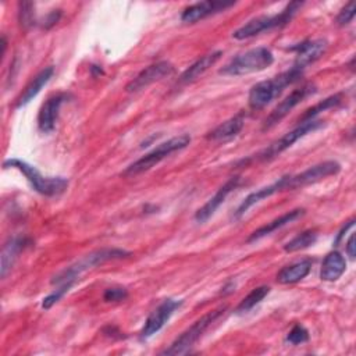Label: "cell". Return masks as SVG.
I'll list each match as a JSON object with an SVG mask.
<instances>
[{
	"label": "cell",
	"mask_w": 356,
	"mask_h": 356,
	"mask_svg": "<svg viewBox=\"0 0 356 356\" xmlns=\"http://www.w3.org/2000/svg\"><path fill=\"white\" fill-rule=\"evenodd\" d=\"M302 75H303V71L292 65L289 70L278 74L271 79L257 82L249 90V96H248L249 107L252 110H260L266 107L275 97H278L286 86L299 81Z\"/></svg>",
	"instance_id": "cell-1"
},
{
	"label": "cell",
	"mask_w": 356,
	"mask_h": 356,
	"mask_svg": "<svg viewBox=\"0 0 356 356\" xmlns=\"http://www.w3.org/2000/svg\"><path fill=\"white\" fill-rule=\"evenodd\" d=\"M129 254H131V252L124 250V249H118V248H104V249L90 252L89 254L83 256L82 259H79L78 261H75L74 264L68 266L67 268L60 271L57 275H54V278L51 280V284L56 285V286L63 285V284L74 285L75 281L81 277L82 273L90 270L96 266H100L106 261L128 257Z\"/></svg>",
	"instance_id": "cell-2"
},
{
	"label": "cell",
	"mask_w": 356,
	"mask_h": 356,
	"mask_svg": "<svg viewBox=\"0 0 356 356\" xmlns=\"http://www.w3.org/2000/svg\"><path fill=\"white\" fill-rule=\"evenodd\" d=\"M4 168H15L18 170L26 181L31 184L32 189L43 196H58L61 195L67 186L68 179L64 177H43L33 165L28 164L24 160L19 159H8L3 163Z\"/></svg>",
	"instance_id": "cell-3"
},
{
	"label": "cell",
	"mask_w": 356,
	"mask_h": 356,
	"mask_svg": "<svg viewBox=\"0 0 356 356\" xmlns=\"http://www.w3.org/2000/svg\"><path fill=\"white\" fill-rule=\"evenodd\" d=\"M302 6H303L302 1H292V3L286 4V7L282 8L278 14L260 15V17L252 18L245 25L238 28L232 33V38L236 39V40H245V39H250L256 35H260L266 31H271V29H275V28L285 26L295 17V14L299 11V8Z\"/></svg>",
	"instance_id": "cell-4"
},
{
	"label": "cell",
	"mask_w": 356,
	"mask_h": 356,
	"mask_svg": "<svg viewBox=\"0 0 356 356\" xmlns=\"http://www.w3.org/2000/svg\"><path fill=\"white\" fill-rule=\"evenodd\" d=\"M274 63V56L267 47H254L231 58L218 72L228 76H239L266 70Z\"/></svg>",
	"instance_id": "cell-5"
},
{
	"label": "cell",
	"mask_w": 356,
	"mask_h": 356,
	"mask_svg": "<svg viewBox=\"0 0 356 356\" xmlns=\"http://www.w3.org/2000/svg\"><path fill=\"white\" fill-rule=\"evenodd\" d=\"M189 143H191V136L188 134L174 136V138L157 145L153 150H150L149 153H146L140 159L131 163L124 170L122 175L124 177H132V175H138L140 172H145V171L150 170L152 167H154L156 164H159L161 160H164L171 153H175L178 150L185 149Z\"/></svg>",
	"instance_id": "cell-6"
},
{
	"label": "cell",
	"mask_w": 356,
	"mask_h": 356,
	"mask_svg": "<svg viewBox=\"0 0 356 356\" xmlns=\"http://www.w3.org/2000/svg\"><path fill=\"white\" fill-rule=\"evenodd\" d=\"M227 310L225 306L217 307L206 314H203L200 318H197L191 327H188L179 337H177L172 343L164 349L161 352V355H168V356H174V355H184L186 353L200 338L202 335L209 330V327L224 314V312Z\"/></svg>",
	"instance_id": "cell-7"
},
{
	"label": "cell",
	"mask_w": 356,
	"mask_h": 356,
	"mask_svg": "<svg viewBox=\"0 0 356 356\" xmlns=\"http://www.w3.org/2000/svg\"><path fill=\"white\" fill-rule=\"evenodd\" d=\"M324 125V121L321 120H309V121H303L300 122L296 128H293L292 131L286 132L285 135H282L280 139L274 140L270 146H267L264 150H261L256 159L266 161V160H271L274 157H277L280 153H282L284 150H286L288 147H291L296 140H299L300 138L306 136L307 134H312L317 129H320Z\"/></svg>",
	"instance_id": "cell-8"
},
{
	"label": "cell",
	"mask_w": 356,
	"mask_h": 356,
	"mask_svg": "<svg viewBox=\"0 0 356 356\" xmlns=\"http://www.w3.org/2000/svg\"><path fill=\"white\" fill-rule=\"evenodd\" d=\"M341 170L339 163L334 160L323 161L318 164H314L302 172L298 174H288L286 175V182H288V191H295L299 188H305L309 185H313L316 182H320L325 179L327 177L338 174Z\"/></svg>",
	"instance_id": "cell-9"
},
{
	"label": "cell",
	"mask_w": 356,
	"mask_h": 356,
	"mask_svg": "<svg viewBox=\"0 0 356 356\" xmlns=\"http://www.w3.org/2000/svg\"><path fill=\"white\" fill-rule=\"evenodd\" d=\"M316 92V86L313 83H306V85H302L300 88L298 89H293L289 95H286L284 97V100H281L274 108L273 111L267 115V118L264 120L263 122V127L261 129L266 131V129H270L273 128L274 125H277L284 117H286L291 110H293L300 102H303L307 96H310L312 93Z\"/></svg>",
	"instance_id": "cell-10"
},
{
	"label": "cell",
	"mask_w": 356,
	"mask_h": 356,
	"mask_svg": "<svg viewBox=\"0 0 356 356\" xmlns=\"http://www.w3.org/2000/svg\"><path fill=\"white\" fill-rule=\"evenodd\" d=\"M182 305V300L177 299H164L146 318L140 332H139V339L140 341H147L150 337L157 334L165 323L170 320V317L174 314V312Z\"/></svg>",
	"instance_id": "cell-11"
},
{
	"label": "cell",
	"mask_w": 356,
	"mask_h": 356,
	"mask_svg": "<svg viewBox=\"0 0 356 356\" xmlns=\"http://www.w3.org/2000/svg\"><path fill=\"white\" fill-rule=\"evenodd\" d=\"M174 72V65L170 61H157L154 64H150L149 67L143 68L134 79H131L127 86L125 90L128 93H136L139 90L146 89L149 85L161 81L163 78L170 76Z\"/></svg>",
	"instance_id": "cell-12"
},
{
	"label": "cell",
	"mask_w": 356,
	"mask_h": 356,
	"mask_svg": "<svg viewBox=\"0 0 356 356\" xmlns=\"http://www.w3.org/2000/svg\"><path fill=\"white\" fill-rule=\"evenodd\" d=\"M241 182V177L235 175V177H231L224 185H221L218 188V191L195 213V220L200 224L206 222L214 213L216 210L225 202L227 196L234 191L236 189V186L239 185Z\"/></svg>",
	"instance_id": "cell-13"
},
{
	"label": "cell",
	"mask_w": 356,
	"mask_h": 356,
	"mask_svg": "<svg viewBox=\"0 0 356 356\" xmlns=\"http://www.w3.org/2000/svg\"><path fill=\"white\" fill-rule=\"evenodd\" d=\"M234 4H235L234 1H216V0L199 1L184 8L181 14V21L185 24H195V22H199L200 19H204L206 17H210L213 14L227 10Z\"/></svg>",
	"instance_id": "cell-14"
},
{
	"label": "cell",
	"mask_w": 356,
	"mask_h": 356,
	"mask_svg": "<svg viewBox=\"0 0 356 356\" xmlns=\"http://www.w3.org/2000/svg\"><path fill=\"white\" fill-rule=\"evenodd\" d=\"M327 47H328V42L325 39L305 40V42L296 44L295 47H292V50H295V53H296L293 67L303 71L307 65H310L312 63L318 60L325 53Z\"/></svg>",
	"instance_id": "cell-15"
},
{
	"label": "cell",
	"mask_w": 356,
	"mask_h": 356,
	"mask_svg": "<svg viewBox=\"0 0 356 356\" xmlns=\"http://www.w3.org/2000/svg\"><path fill=\"white\" fill-rule=\"evenodd\" d=\"M67 99V93H56L42 104L38 113V127L43 134H50L54 129L58 111Z\"/></svg>",
	"instance_id": "cell-16"
},
{
	"label": "cell",
	"mask_w": 356,
	"mask_h": 356,
	"mask_svg": "<svg viewBox=\"0 0 356 356\" xmlns=\"http://www.w3.org/2000/svg\"><path fill=\"white\" fill-rule=\"evenodd\" d=\"M29 238L24 235H15L10 238L1 250V267H0V275L1 278H6L7 274L11 271L15 260L18 259L19 253L29 245Z\"/></svg>",
	"instance_id": "cell-17"
},
{
	"label": "cell",
	"mask_w": 356,
	"mask_h": 356,
	"mask_svg": "<svg viewBox=\"0 0 356 356\" xmlns=\"http://www.w3.org/2000/svg\"><path fill=\"white\" fill-rule=\"evenodd\" d=\"M222 56L221 50H216L211 53H207L204 56H202L200 58H197L193 64H191L179 76L178 83L181 85H186L191 83L193 81H196L200 75H203L210 67H213Z\"/></svg>",
	"instance_id": "cell-18"
},
{
	"label": "cell",
	"mask_w": 356,
	"mask_h": 356,
	"mask_svg": "<svg viewBox=\"0 0 356 356\" xmlns=\"http://www.w3.org/2000/svg\"><path fill=\"white\" fill-rule=\"evenodd\" d=\"M303 213H305V209H295V210H291V211L284 213L282 216H280V217L271 220L270 222H267V224L259 227L256 231H253V232L249 235V238H248L246 242H248V243H252V242H256V241H259V239H261V238L270 235L271 232H274V231H277V229H280V228H282V227L291 224L292 221H295L296 218H299L300 216H303Z\"/></svg>",
	"instance_id": "cell-19"
},
{
	"label": "cell",
	"mask_w": 356,
	"mask_h": 356,
	"mask_svg": "<svg viewBox=\"0 0 356 356\" xmlns=\"http://www.w3.org/2000/svg\"><path fill=\"white\" fill-rule=\"evenodd\" d=\"M54 74V68L53 67H46L42 71H39L35 78L26 85V88L22 90V93L19 95V97L17 99L15 103V108H21L24 106H26L40 90L51 79Z\"/></svg>",
	"instance_id": "cell-20"
},
{
	"label": "cell",
	"mask_w": 356,
	"mask_h": 356,
	"mask_svg": "<svg viewBox=\"0 0 356 356\" xmlns=\"http://www.w3.org/2000/svg\"><path fill=\"white\" fill-rule=\"evenodd\" d=\"M345 270H346L345 257L338 250H332L323 260L320 278L323 281L332 282V281H337L345 273Z\"/></svg>",
	"instance_id": "cell-21"
},
{
	"label": "cell",
	"mask_w": 356,
	"mask_h": 356,
	"mask_svg": "<svg viewBox=\"0 0 356 356\" xmlns=\"http://www.w3.org/2000/svg\"><path fill=\"white\" fill-rule=\"evenodd\" d=\"M245 124V118L243 114L239 113L231 118H228L227 121L221 122L220 125H217L213 131H210L207 134V139L209 140H228L231 138H235L243 128Z\"/></svg>",
	"instance_id": "cell-22"
},
{
	"label": "cell",
	"mask_w": 356,
	"mask_h": 356,
	"mask_svg": "<svg viewBox=\"0 0 356 356\" xmlns=\"http://www.w3.org/2000/svg\"><path fill=\"white\" fill-rule=\"evenodd\" d=\"M312 264H313V261L310 259H303V260L295 261L292 264H288L278 271L277 281L284 285L295 284V282L303 280L310 273Z\"/></svg>",
	"instance_id": "cell-23"
},
{
	"label": "cell",
	"mask_w": 356,
	"mask_h": 356,
	"mask_svg": "<svg viewBox=\"0 0 356 356\" xmlns=\"http://www.w3.org/2000/svg\"><path fill=\"white\" fill-rule=\"evenodd\" d=\"M342 99H343V97H342V93H335V95H331V96L325 97L324 100L318 102L317 104L309 107V108L302 114V117L299 118V121L303 122V121L314 120V117L318 115L320 113H323V111H325V110H328V108H334V107L339 106V104L342 103Z\"/></svg>",
	"instance_id": "cell-24"
},
{
	"label": "cell",
	"mask_w": 356,
	"mask_h": 356,
	"mask_svg": "<svg viewBox=\"0 0 356 356\" xmlns=\"http://www.w3.org/2000/svg\"><path fill=\"white\" fill-rule=\"evenodd\" d=\"M270 293V286L267 285H261V286H257L254 289H252L241 302L239 305L236 306L235 312L236 313H246L249 310H252L256 305H259L267 295Z\"/></svg>",
	"instance_id": "cell-25"
},
{
	"label": "cell",
	"mask_w": 356,
	"mask_h": 356,
	"mask_svg": "<svg viewBox=\"0 0 356 356\" xmlns=\"http://www.w3.org/2000/svg\"><path fill=\"white\" fill-rule=\"evenodd\" d=\"M317 241V232L314 229H306L300 234H298L295 238H292L289 242L284 245V250L288 253H293L302 249H306L312 245H314Z\"/></svg>",
	"instance_id": "cell-26"
},
{
	"label": "cell",
	"mask_w": 356,
	"mask_h": 356,
	"mask_svg": "<svg viewBox=\"0 0 356 356\" xmlns=\"http://www.w3.org/2000/svg\"><path fill=\"white\" fill-rule=\"evenodd\" d=\"M309 339V331L300 325V324H296L292 327V330L286 334V338L285 341L291 345H299V343H303Z\"/></svg>",
	"instance_id": "cell-27"
},
{
	"label": "cell",
	"mask_w": 356,
	"mask_h": 356,
	"mask_svg": "<svg viewBox=\"0 0 356 356\" xmlns=\"http://www.w3.org/2000/svg\"><path fill=\"white\" fill-rule=\"evenodd\" d=\"M19 24L22 28H29L35 24L32 3H28V1L19 3Z\"/></svg>",
	"instance_id": "cell-28"
},
{
	"label": "cell",
	"mask_w": 356,
	"mask_h": 356,
	"mask_svg": "<svg viewBox=\"0 0 356 356\" xmlns=\"http://www.w3.org/2000/svg\"><path fill=\"white\" fill-rule=\"evenodd\" d=\"M72 285L71 284H63V285H58L57 289H54L50 295H47L43 302H42V307L43 309H50L54 303H57L71 288Z\"/></svg>",
	"instance_id": "cell-29"
},
{
	"label": "cell",
	"mask_w": 356,
	"mask_h": 356,
	"mask_svg": "<svg viewBox=\"0 0 356 356\" xmlns=\"http://www.w3.org/2000/svg\"><path fill=\"white\" fill-rule=\"evenodd\" d=\"M128 292L125 288L122 286H113V288H107L103 293V299L106 302H120L127 299Z\"/></svg>",
	"instance_id": "cell-30"
},
{
	"label": "cell",
	"mask_w": 356,
	"mask_h": 356,
	"mask_svg": "<svg viewBox=\"0 0 356 356\" xmlns=\"http://www.w3.org/2000/svg\"><path fill=\"white\" fill-rule=\"evenodd\" d=\"M353 17H355V3L350 1L337 15V24L341 26L348 25L353 19Z\"/></svg>",
	"instance_id": "cell-31"
},
{
	"label": "cell",
	"mask_w": 356,
	"mask_h": 356,
	"mask_svg": "<svg viewBox=\"0 0 356 356\" xmlns=\"http://www.w3.org/2000/svg\"><path fill=\"white\" fill-rule=\"evenodd\" d=\"M60 17H61L60 10H54V11H51V13H50V14H47V17L44 18L43 28H44V29H49L50 26H53L54 24H57V21L60 19Z\"/></svg>",
	"instance_id": "cell-32"
},
{
	"label": "cell",
	"mask_w": 356,
	"mask_h": 356,
	"mask_svg": "<svg viewBox=\"0 0 356 356\" xmlns=\"http://www.w3.org/2000/svg\"><path fill=\"white\" fill-rule=\"evenodd\" d=\"M348 256L350 259H355V234H352L346 242V248H345Z\"/></svg>",
	"instance_id": "cell-33"
},
{
	"label": "cell",
	"mask_w": 356,
	"mask_h": 356,
	"mask_svg": "<svg viewBox=\"0 0 356 356\" xmlns=\"http://www.w3.org/2000/svg\"><path fill=\"white\" fill-rule=\"evenodd\" d=\"M90 70H92V72L96 75V74H103V71H102V68H99L97 65H92L90 67Z\"/></svg>",
	"instance_id": "cell-34"
}]
</instances>
